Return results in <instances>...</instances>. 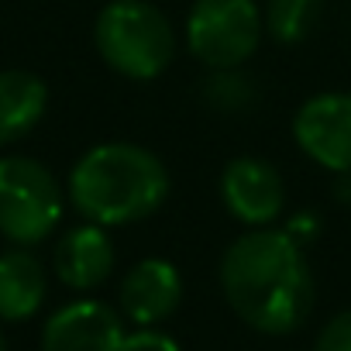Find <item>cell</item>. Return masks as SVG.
Here are the masks:
<instances>
[{
  "label": "cell",
  "instance_id": "cell-7",
  "mask_svg": "<svg viewBox=\"0 0 351 351\" xmlns=\"http://www.w3.org/2000/svg\"><path fill=\"white\" fill-rule=\"evenodd\" d=\"M221 197L228 214L245 228H272V221L282 214L286 186L272 162L241 155L231 158L221 172Z\"/></svg>",
  "mask_w": 351,
  "mask_h": 351
},
{
  "label": "cell",
  "instance_id": "cell-2",
  "mask_svg": "<svg viewBox=\"0 0 351 351\" xmlns=\"http://www.w3.org/2000/svg\"><path fill=\"white\" fill-rule=\"evenodd\" d=\"M169 197V172L162 158L131 141L90 148L69 172L73 207L100 228L145 221Z\"/></svg>",
  "mask_w": 351,
  "mask_h": 351
},
{
  "label": "cell",
  "instance_id": "cell-11",
  "mask_svg": "<svg viewBox=\"0 0 351 351\" xmlns=\"http://www.w3.org/2000/svg\"><path fill=\"white\" fill-rule=\"evenodd\" d=\"M49 293L45 265L28 248L0 255V320H28L42 310Z\"/></svg>",
  "mask_w": 351,
  "mask_h": 351
},
{
  "label": "cell",
  "instance_id": "cell-6",
  "mask_svg": "<svg viewBox=\"0 0 351 351\" xmlns=\"http://www.w3.org/2000/svg\"><path fill=\"white\" fill-rule=\"evenodd\" d=\"M296 145L330 172H351V93H317L293 121Z\"/></svg>",
  "mask_w": 351,
  "mask_h": 351
},
{
  "label": "cell",
  "instance_id": "cell-18",
  "mask_svg": "<svg viewBox=\"0 0 351 351\" xmlns=\"http://www.w3.org/2000/svg\"><path fill=\"white\" fill-rule=\"evenodd\" d=\"M0 351H8V337H4V330H0Z\"/></svg>",
  "mask_w": 351,
  "mask_h": 351
},
{
  "label": "cell",
  "instance_id": "cell-1",
  "mask_svg": "<svg viewBox=\"0 0 351 351\" xmlns=\"http://www.w3.org/2000/svg\"><path fill=\"white\" fill-rule=\"evenodd\" d=\"M221 289L231 310L262 334L296 330L317 296L303 245L279 228H252L228 245Z\"/></svg>",
  "mask_w": 351,
  "mask_h": 351
},
{
  "label": "cell",
  "instance_id": "cell-13",
  "mask_svg": "<svg viewBox=\"0 0 351 351\" xmlns=\"http://www.w3.org/2000/svg\"><path fill=\"white\" fill-rule=\"evenodd\" d=\"M262 21H265V32L276 42L296 45V42H303L317 28V21H320V0H269Z\"/></svg>",
  "mask_w": 351,
  "mask_h": 351
},
{
  "label": "cell",
  "instance_id": "cell-9",
  "mask_svg": "<svg viewBox=\"0 0 351 351\" xmlns=\"http://www.w3.org/2000/svg\"><path fill=\"white\" fill-rule=\"evenodd\" d=\"M183 300L180 269L165 258H141L121 282V310L138 327L162 324Z\"/></svg>",
  "mask_w": 351,
  "mask_h": 351
},
{
  "label": "cell",
  "instance_id": "cell-5",
  "mask_svg": "<svg viewBox=\"0 0 351 351\" xmlns=\"http://www.w3.org/2000/svg\"><path fill=\"white\" fill-rule=\"evenodd\" d=\"M262 32L265 21L255 0H193L186 14V49L214 73L245 66Z\"/></svg>",
  "mask_w": 351,
  "mask_h": 351
},
{
  "label": "cell",
  "instance_id": "cell-15",
  "mask_svg": "<svg viewBox=\"0 0 351 351\" xmlns=\"http://www.w3.org/2000/svg\"><path fill=\"white\" fill-rule=\"evenodd\" d=\"M313 351H351V310L334 313L313 341Z\"/></svg>",
  "mask_w": 351,
  "mask_h": 351
},
{
  "label": "cell",
  "instance_id": "cell-4",
  "mask_svg": "<svg viewBox=\"0 0 351 351\" xmlns=\"http://www.w3.org/2000/svg\"><path fill=\"white\" fill-rule=\"evenodd\" d=\"M62 221V190L56 176L28 158H0V234L18 248L45 241Z\"/></svg>",
  "mask_w": 351,
  "mask_h": 351
},
{
  "label": "cell",
  "instance_id": "cell-12",
  "mask_svg": "<svg viewBox=\"0 0 351 351\" xmlns=\"http://www.w3.org/2000/svg\"><path fill=\"white\" fill-rule=\"evenodd\" d=\"M49 107V86L25 69L0 73V145L25 138Z\"/></svg>",
  "mask_w": 351,
  "mask_h": 351
},
{
  "label": "cell",
  "instance_id": "cell-17",
  "mask_svg": "<svg viewBox=\"0 0 351 351\" xmlns=\"http://www.w3.org/2000/svg\"><path fill=\"white\" fill-rule=\"evenodd\" d=\"M337 176H341V183H337L341 186V200H351V172H337Z\"/></svg>",
  "mask_w": 351,
  "mask_h": 351
},
{
  "label": "cell",
  "instance_id": "cell-8",
  "mask_svg": "<svg viewBox=\"0 0 351 351\" xmlns=\"http://www.w3.org/2000/svg\"><path fill=\"white\" fill-rule=\"evenodd\" d=\"M124 324L100 300L59 306L42 330V351H121Z\"/></svg>",
  "mask_w": 351,
  "mask_h": 351
},
{
  "label": "cell",
  "instance_id": "cell-3",
  "mask_svg": "<svg viewBox=\"0 0 351 351\" xmlns=\"http://www.w3.org/2000/svg\"><path fill=\"white\" fill-rule=\"evenodd\" d=\"M93 45L114 73L128 80H155L176 56V32L148 0H110L97 14Z\"/></svg>",
  "mask_w": 351,
  "mask_h": 351
},
{
  "label": "cell",
  "instance_id": "cell-16",
  "mask_svg": "<svg viewBox=\"0 0 351 351\" xmlns=\"http://www.w3.org/2000/svg\"><path fill=\"white\" fill-rule=\"evenodd\" d=\"M121 351H180V344H176L169 334H162V330L141 327V330H134V334H124Z\"/></svg>",
  "mask_w": 351,
  "mask_h": 351
},
{
  "label": "cell",
  "instance_id": "cell-10",
  "mask_svg": "<svg viewBox=\"0 0 351 351\" xmlns=\"http://www.w3.org/2000/svg\"><path fill=\"white\" fill-rule=\"evenodd\" d=\"M52 269L69 289H97L114 272V245L107 238V228L86 221L66 231L56 245Z\"/></svg>",
  "mask_w": 351,
  "mask_h": 351
},
{
  "label": "cell",
  "instance_id": "cell-14",
  "mask_svg": "<svg viewBox=\"0 0 351 351\" xmlns=\"http://www.w3.org/2000/svg\"><path fill=\"white\" fill-rule=\"evenodd\" d=\"M204 100L210 107H217L221 114H238V110H248L255 104V86L238 69H217L204 83Z\"/></svg>",
  "mask_w": 351,
  "mask_h": 351
}]
</instances>
